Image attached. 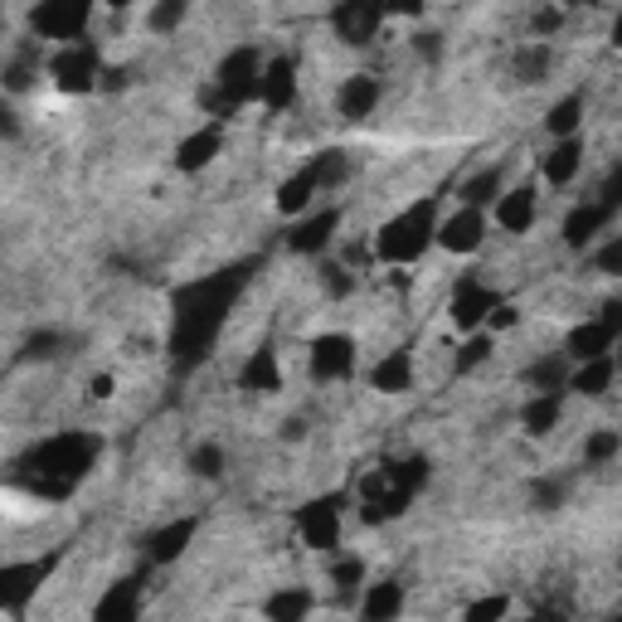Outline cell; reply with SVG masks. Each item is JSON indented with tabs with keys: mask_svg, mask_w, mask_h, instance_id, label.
I'll return each instance as SVG.
<instances>
[{
	"mask_svg": "<svg viewBox=\"0 0 622 622\" xmlns=\"http://www.w3.org/2000/svg\"><path fill=\"white\" fill-rule=\"evenodd\" d=\"M263 259H239V263H224L204 277H190L170 292V336H166V350H170V370L176 375H190L194 365L210 360L219 331L229 326V312L239 307V297L253 287Z\"/></svg>",
	"mask_w": 622,
	"mask_h": 622,
	"instance_id": "cell-1",
	"label": "cell"
},
{
	"mask_svg": "<svg viewBox=\"0 0 622 622\" xmlns=\"http://www.w3.org/2000/svg\"><path fill=\"white\" fill-rule=\"evenodd\" d=\"M97 457H103V437L97 433H59L34 443L30 453H20L15 467H10V482L34 502H68L88 482Z\"/></svg>",
	"mask_w": 622,
	"mask_h": 622,
	"instance_id": "cell-2",
	"label": "cell"
},
{
	"mask_svg": "<svg viewBox=\"0 0 622 622\" xmlns=\"http://www.w3.org/2000/svg\"><path fill=\"white\" fill-rule=\"evenodd\" d=\"M437 234V194H423L409 210H399L394 219H384L375 229V259L380 263H413L429 253V243Z\"/></svg>",
	"mask_w": 622,
	"mask_h": 622,
	"instance_id": "cell-3",
	"label": "cell"
},
{
	"mask_svg": "<svg viewBox=\"0 0 622 622\" xmlns=\"http://www.w3.org/2000/svg\"><path fill=\"white\" fill-rule=\"evenodd\" d=\"M259 83H263V49L239 44L234 54H224V64L214 68V83L200 93V103L224 122V117H234L243 103L259 97Z\"/></svg>",
	"mask_w": 622,
	"mask_h": 622,
	"instance_id": "cell-4",
	"label": "cell"
},
{
	"mask_svg": "<svg viewBox=\"0 0 622 622\" xmlns=\"http://www.w3.org/2000/svg\"><path fill=\"white\" fill-rule=\"evenodd\" d=\"M429 457H399V462H384L380 477L384 486L360 506V520L365 526H384V520H399L404 510L413 506V496L429 486Z\"/></svg>",
	"mask_w": 622,
	"mask_h": 622,
	"instance_id": "cell-5",
	"label": "cell"
},
{
	"mask_svg": "<svg viewBox=\"0 0 622 622\" xmlns=\"http://www.w3.org/2000/svg\"><path fill=\"white\" fill-rule=\"evenodd\" d=\"M49 78H54L59 93L78 97V93H93L97 88V73H103V54H97L93 40H73V44H59V54L49 59Z\"/></svg>",
	"mask_w": 622,
	"mask_h": 622,
	"instance_id": "cell-6",
	"label": "cell"
},
{
	"mask_svg": "<svg viewBox=\"0 0 622 622\" xmlns=\"http://www.w3.org/2000/svg\"><path fill=\"white\" fill-rule=\"evenodd\" d=\"M64 550H49L44 559H24V565H0V613H24L30 599L44 589V579L59 569Z\"/></svg>",
	"mask_w": 622,
	"mask_h": 622,
	"instance_id": "cell-7",
	"label": "cell"
},
{
	"mask_svg": "<svg viewBox=\"0 0 622 622\" xmlns=\"http://www.w3.org/2000/svg\"><path fill=\"white\" fill-rule=\"evenodd\" d=\"M93 6L97 0H40V6L30 10V30L40 34V40L73 44V40H83V30H88Z\"/></svg>",
	"mask_w": 622,
	"mask_h": 622,
	"instance_id": "cell-8",
	"label": "cell"
},
{
	"mask_svg": "<svg viewBox=\"0 0 622 622\" xmlns=\"http://www.w3.org/2000/svg\"><path fill=\"white\" fill-rule=\"evenodd\" d=\"M618 336H622V302H603V312L593 316V321H583L569 331L565 356L569 360H593V356H603V350H613Z\"/></svg>",
	"mask_w": 622,
	"mask_h": 622,
	"instance_id": "cell-9",
	"label": "cell"
},
{
	"mask_svg": "<svg viewBox=\"0 0 622 622\" xmlns=\"http://www.w3.org/2000/svg\"><path fill=\"white\" fill-rule=\"evenodd\" d=\"M340 510H346V496H316L297 510V535L302 545H312V550L331 555L340 545Z\"/></svg>",
	"mask_w": 622,
	"mask_h": 622,
	"instance_id": "cell-10",
	"label": "cell"
},
{
	"mask_svg": "<svg viewBox=\"0 0 622 622\" xmlns=\"http://www.w3.org/2000/svg\"><path fill=\"white\" fill-rule=\"evenodd\" d=\"M380 24H384V0H336V10H331L336 40H346L350 49L375 44Z\"/></svg>",
	"mask_w": 622,
	"mask_h": 622,
	"instance_id": "cell-11",
	"label": "cell"
},
{
	"mask_svg": "<svg viewBox=\"0 0 622 622\" xmlns=\"http://www.w3.org/2000/svg\"><path fill=\"white\" fill-rule=\"evenodd\" d=\"M502 302V292L496 287H486L477 273H467L462 283L453 287V302H447V316H453V326L457 331H482L486 326V312Z\"/></svg>",
	"mask_w": 622,
	"mask_h": 622,
	"instance_id": "cell-12",
	"label": "cell"
},
{
	"mask_svg": "<svg viewBox=\"0 0 622 622\" xmlns=\"http://www.w3.org/2000/svg\"><path fill=\"white\" fill-rule=\"evenodd\" d=\"M356 360H360V350L350 336L326 331V336L312 340V380H321V384L350 380V375H356Z\"/></svg>",
	"mask_w": 622,
	"mask_h": 622,
	"instance_id": "cell-13",
	"label": "cell"
},
{
	"mask_svg": "<svg viewBox=\"0 0 622 622\" xmlns=\"http://www.w3.org/2000/svg\"><path fill=\"white\" fill-rule=\"evenodd\" d=\"M433 243L443 253H457V259H467V253H477L486 243V214L472 210V204H462L453 219H437V234Z\"/></svg>",
	"mask_w": 622,
	"mask_h": 622,
	"instance_id": "cell-14",
	"label": "cell"
},
{
	"mask_svg": "<svg viewBox=\"0 0 622 622\" xmlns=\"http://www.w3.org/2000/svg\"><path fill=\"white\" fill-rule=\"evenodd\" d=\"M194 535H200V516H180V520H170V526L151 530V535L141 540V559H146V565H176V559L194 545Z\"/></svg>",
	"mask_w": 622,
	"mask_h": 622,
	"instance_id": "cell-15",
	"label": "cell"
},
{
	"mask_svg": "<svg viewBox=\"0 0 622 622\" xmlns=\"http://www.w3.org/2000/svg\"><path fill=\"white\" fill-rule=\"evenodd\" d=\"M336 229H340V210H336V204H326V210H316V214L302 219V224H292L287 249L302 253V259H316V253H326V243L336 239Z\"/></svg>",
	"mask_w": 622,
	"mask_h": 622,
	"instance_id": "cell-16",
	"label": "cell"
},
{
	"mask_svg": "<svg viewBox=\"0 0 622 622\" xmlns=\"http://www.w3.org/2000/svg\"><path fill=\"white\" fill-rule=\"evenodd\" d=\"M259 97L267 103V113H287L292 97H297V59H287V54L263 59V83H259Z\"/></svg>",
	"mask_w": 622,
	"mask_h": 622,
	"instance_id": "cell-17",
	"label": "cell"
},
{
	"mask_svg": "<svg viewBox=\"0 0 622 622\" xmlns=\"http://www.w3.org/2000/svg\"><path fill=\"white\" fill-rule=\"evenodd\" d=\"M239 389H249V394H273V389H283V365H277V346H273V340H263V346L243 360Z\"/></svg>",
	"mask_w": 622,
	"mask_h": 622,
	"instance_id": "cell-18",
	"label": "cell"
},
{
	"mask_svg": "<svg viewBox=\"0 0 622 622\" xmlns=\"http://www.w3.org/2000/svg\"><path fill=\"white\" fill-rule=\"evenodd\" d=\"M93 618H97V622H131V618H141V574L117 579L113 589L97 599Z\"/></svg>",
	"mask_w": 622,
	"mask_h": 622,
	"instance_id": "cell-19",
	"label": "cell"
},
{
	"mask_svg": "<svg viewBox=\"0 0 622 622\" xmlns=\"http://www.w3.org/2000/svg\"><path fill=\"white\" fill-rule=\"evenodd\" d=\"M608 224H613V214H608L599 200H583V204H574V210H569V219H565V249L583 253L593 239L603 234Z\"/></svg>",
	"mask_w": 622,
	"mask_h": 622,
	"instance_id": "cell-20",
	"label": "cell"
},
{
	"mask_svg": "<svg viewBox=\"0 0 622 622\" xmlns=\"http://www.w3.org/2000/svg\"><path fill=\"white\" fill-rule=\"evenodd\" d=\"M219 151H224V127H219V122H210V127L190 131V137L176 146V170H186V176H194V170H204Z\"/></svg>",
	"mask_w": 622,
	"mask_h": 622,
	"instance_id": "cell-21",
	"label": "cell"
},
{
	"mask_svg": "<svg viewBox=\"0 0 622 622\" xmlns=\"http://www.w3.org/2000/svg\"><path fill=\"white\" fill-rule=\"evenodd\" d=\"M613 375H618V360H613V350H603L593 360H579V370H569L565 389H574L583 399H603L613 389Z\"/></svg>",
	"mask_w": 622,
	"mask_h": 622,
	"instance_id": "cell-22",
	"label": "cell"
},
{
	"mask_svg": "<svg viewBox=\"0 0 622 622\" xmlns=\"http://www.w3.org/2000/svg\"><path fill=\"white\" fill-rule=\"evenodd\" d=\"M380 107V83L370 78V73H356V78H346L340 83V93H336V113L346 117V122H365Z\"/></svg>",
	"mask_w": 622,
	"mask_h": 622,
	"instance_id": "cell-23",
	"label": "cell"
},
{
	"mask_svg": "<svg viewBox=\"0 0 622 622\" xmlns=\"http://www.w3.org/2000/svg\"><path fill=\"white\" fill-rule=\"evenodd\" d=\"M535 186H516L506 194H496V224L506 229V234H526V229L535 224Z\"/></svg>",
	"mask_w": 622,
	"mask_h": 622,
	"instance_id": "cell-24",
	"label": "cell"
},
{
	"mask_svg": "<svg viewBox=\"0 0 622 622\" xmlns=\"http://www.w3.org/2000/svg\"><path fill=\"white\" fill-rule=\"evenodd\" d=\"M370 384L380 389V394H409V389H413V356H409V346L389 350V356L370 370Z\"/></svg>",
	"mask_w": 622,
	"mask_h": 622,
	"instance_id": "cell-25",
	"label": "cell"
},
{
	"mask_svg": "<svg viewBox=\"0 0 622 622\" xmlns=\"http://www.w3.org/2000/svg\"><path fill=\"white\" fill-rule=\"evenodd\" d=\"M312 194H321V186H316V176H312V166L292 170L283 186H277V214L302 219V214L312 210Z\"/></svg>",
	"mask_w": 622,
	"mask_h": 622,
	"instance_id": "cell-26",
	"label": "cell"
},
{
	"mask_svg": "<svg viewBox=\"0 0 622 622\" xmlns=\"http://www.w3.org/2000/svg\"><path fill=\"white\" fill-rule=\"evenodd\" d=\"M559 413H565V389H545V394H535L530 404L520 409V429L530 437H545V433H555Z\"/></svg>",
	"mask_w": 622,
	"mask_h": 622,
	"instance_id": "cell-27",
	"label": "cell"
},
{
	"mask_svg": "<svg viewBox=\"0 0 622 622\" xmlns=\"http://www.w3.org/2000/svg\"><path fill=\"white\" fill-rule=\"evenodd\" d=\"M550 68H555V54H550V44H545V40L516 49V59H510V73H516L520 88H535V83H545V78H550Z\"/></svg>",
	"mask_w": 622,
	"mask_h": 622,
	"instance_id": "cell-28",
	"label": "cell"
},
{
	"mask_svg": "<svg viewBox=\"0 0 622 622\" xmlns=\"http://www.w3.org/2000/svg\"><path fill=\"white\" fill-rule=\"evenodd\" d=\"M540 170H545L550 186H569V180L583 170V141L579 137H559V146L540 161Z\"/></svg>",
	"mask_w": 622,
	"mask_h": 622,
	"instance_id": "cell-29",
	"label": "cell"
},
{
	"mask_svg": "<svg viewBox=\"0 0 622 622\" xmlns=\"http://www.w3.org/2000/svg\"><path fill=\"white\" fill-rule=\"evenodd\" d=\"M399 613H404V583L384 579V583H370V589H365V599H360V618H370V622H389V618H399Z\"/></svg>",
	"mask_w": 622,
	"mask_h": 622,
	"instance_id": "cell-30",
	"label": "cell"
},
{
	"mask_svg": "<svg viewBox=\"0 0 622 622\" xmlns=\"http://www.w3.org/2000/svg\"><path fill=\"white\" fill-rule=\"evenodd\" d=\"M307 166H312V176H316V186H321V190H340L350 180V151H340V146L316 151Z\"/></svg>",
	"mask_w": 622,
	"mask_h": 622,
	"instance_id": "cell-31",
	"label": "cell"
},
{
	"mask_svg": "<svg viewBox=\"0 0 622 622\" xmlns=\"http://www.w3.org/2000/svg\"><path fill=\"white\" fill-rule=\"evenodd\" d=\"M316 608V599L307 589H283V593H273V599L263 603V613L273 618V622H302Z\"/></svg>",
	"mask_w": 622,
	"mask_h": 622,
	"instance_id": "cell-32",
	"label": "cell"
},
{
	"mask_svg": "<svg viewBox=\"0 0 622 622\" xmlns=\"http://www.w3.org/2000/svg\"><path fill=\"white\" fill-rule=\"evenodd\" d=\"M579 122H583V93H569L550 107L545 131H550V137H579Z\"/></svg>",
	"mask_w": 622,
	"mask_h": 622,
	"instance_id": "cell-33",
	"label": "cell"
},
{
	"mask_svg": "<svg viewBox=\"0 0 622 622\" xmlns=\"http://www.w3.org/2000/svg\"><path fill=\"white\" fill-rule=\"evenodd\" d=\"M569 380V356H540L526 370V384L535 389V394H545V389H565Z\"/></svg>",
	"mask_w": 622,
	"mask_h": 622,
	"instance_id": "cell-34",
	"label": "cell"
},
{
	"mask_svg": "<svg viewBox=\"0 0 622 622\" xmlns=\"http://www.w3.org/2000/svg\"><path fill=\"white\" fill-rule=\"evenodd\" d=\"M64 346H68L64 331H34V336L20 346V365H49V360L64 356Z\"/></svg>",
	"mask_w": 622,
	"mask_h": 622,
	"instance_id": "cell-35",
	"label": "cell"
},
{
	"mask_svg": "<svg viewBox=\"0 0 622 622\" xmlns=\"http://www.w3.org/2000/svg\"><path fill=\"white\" fill-rule=\"evenodd\" d=\"M502 194V166H486L477 176L462 186V204H472V210H486V204Z\"/></svg>",
	"mask_w": 622,
	"mask_h": 622,
	"instance_id": "cell-36",
	"label": "cell"
},
{
	"mask_svg": "<svg viewBox=\"0 0 622 622\" xmlns=\"http://www.w3.org/2000/svg\"><path fill=\"white\" fill-rule=\"evenodd\" d=\"M331 579H336V593L340 603H356V593L365 589V559L360 555H346L331 565Z\"/></svg>",
	"mask_w": 622,
	"mask_h": 622,
	"instance_id": "cell-37",
	"label": "cell"
},
{
	"mask_svg": "<svg viewBox=\"0 0 622 622\" xmlns=\"http://www.w3.org/2000/svg\"><path fill=\"white\" fill-rule=\"evenodd\" d=\"M34 78H40V49L24 44V54L6 68V93H30V88H34Z\"/></svg>",
	"mask_w": 622,
	"mask_h": 622,
	"instance_id": "cell-38",
	"label": "cell"
},
{
	"mask_svg": "<svg viewBox=\"0 0 622 622\" xmlns=\"http://www.w3.org/2000/svg\"><path fill=\"white\" fill-rule=\"evenodd\" d=\"M622 453V437H618V429H599L583 443V467H608Z\"/></svg>",
	"mask_w": 622,
	"mask_h": 622,
	"instance_id": "cell-39",
	"label": "cell"
},
{
	"mask_svg": "<svg viewBox=\"0 0 622 622\" xmlns=\"http://www.w3.org/2000/svg\"><path fill=\"white\" fill-rule=\"evenodd\" d=\"M190 472L200 482H219V477H224V447H219V443H200L190 453Z\"/></svg>",
	"mask_w": 622,
	"mask_h": 622,
	"instance_id": "cell-40",
	"label": "cell"
},
{
	"mask_svg": "<svg viewBox=\"0 0 622 622\" xmlns=\"http://www.w3.org/2000/svg\"><path fill=\"white\" fill-rule=\"evenodd\" d=\"M565 496H569V482L565 477H540L530 486V506L535 510H559L565 506Z\"/></svg>",
	"mask_w": 622,
	"mask_h": 622,
	"instance_id": "cell-41",
	"label": "cell"
},
{
	"mask_svg": "<svg viewBox=\"0 0 622 622\" xmlns=\"http://www.w3.org/2000/svg\"><path fill=\"white\" fill-rule=\"evenodd\" d=\"M492 360V336H482V331H472L467 336V346L457 350V360H453V370L457 375H467V370H477V365Z\"/></svg>",
	"mask_w": 622,
	"mask_h": 622,
	"instance_id": "cell-42",
	"label": "cell"
},
{
	"mask_svg": "<svg viewBox=\"0 0 622 622\" xmlns=\"http://www.w3.org/2000/svg\"><path fill=\"white\" fill-rule=\"evenodd\" d=\"M186 10H190V0H156V10H151V34H170V30H180Z\"/></svg>",
	"mask_w": 622,
	"mask_h": 622,
	"instance_id": "cell-43",
	"label": "cell"
},
{
	"mask_svg": "<svg viewBox=\"0 0 622 622\" xmlns=\"http://www.w3.org/2000/svg\"><path fill=\"white\" fill-rule=\"evenodd\" d=\"M413 54H419L423 64H443V54H447L443 30H419V34H413Z\"/></svg>",
	"mask_w": 622,
	"mask_h": 622,
	"instance_id": "cell-44",
	"label": "cell"
},
{
	"mask_svg": "<svg viewBox=\"0 0 622 622\" xmlns=\"http://www.w3.org/2000/svg\"><path fill=\"white\" fill-rule=\"evenodd\" d=\"M506 613H510V599H506V593H492V599L467 603V622H492V618H506Z\"/></svg>",
	"mask_w": 622,
	"mask_h": 622,
	"instance_id": "cell-45",
	"label": "cell"
},
{
	"mask_svg": "<svg viewBox=\"0 0 622 622\" xmlns=\"http://www.w3.org/2000/svg\"><path fill=\"white\" fill-rule=\"evenodd\" d=\"M321 283H326V292H331V297H350V287H356V277H350L346 267L326 263V267H321Z\"/></svg>",
	"mask_w": 622,
	"mask_h": 622,
	"instance_id": "cell-46",
	"label": "cell"
},
{
	"mask_svg": "<svg viewBox=\"0 0 622 622\" xmlns=\"http://www.w3.org/2000/svg\"><path fill=\"white\" fill-rule=\"evenodd\" d=\"M599 273L603 277H622V239H608L599 249Z\"/></svg>",
	"mask_w": 622,
	"mask_h": 622,
	"instance_id": "cell-47",
	"label": "cell"
},
{
	"mask_svg": "<svg viewBox=\"0 0 622 622\" xmlns=\"http://www.w3.org/2000/svg\"><path fill=\"white\" fill-rule=\"evenodd\" d=\"M599 204H603L608 214L622 210V170H608V180H603V190H599Z\"/></svg>",
	"mask_w": 622,
	"mask_h": 622,
	"instance_id": "cell-48",
	"label": "cell"
},
{
	"mask_svg": "<svg viewBox=\"0 0 622 622\" xmlns=\"http://www.w3.org/2000/svg\"><path fill=\"white\" fill-rule=\"evenodd\" d=\"M565 24V10H555V6H545V10H535V20H530V30L540 34V40H550V34Z\"/></svg>",
	"mask_w": 622,
	"mask_h": 622,
	"instance_id": "cell-49",
	"label": "cell"
},
{
	"mask_svg": "<svg viewBox=\"0 0 622 622\" xmlns=\"http://www.w3.org/2000/svg\"><path fill=\"white\" fill-rule=\"evenodd\" d=\"M486 326H496V331H510V326H520V312L510 307V302H496V307L486 312Z\"/></svg>",
	"mask_w": 622,
	"mask_h": 622,
	"instance_id": "cell-50",
	"label": "cell"
},
{
	"mask_svg": "<svg viewBox=\"0 0 622 622\" xmlns=\"http://www.w3.org/2000/svg\"><path fill=\"white\" fill-rule=\"evenodd\" d=\"M10 137H20V113L0 97V141H10Z\"/></svg>",
	"mask_w": 622,
	"mask_h": 622,
	"instance_id": "cell-51",
	"label": "cell"
},
{
	"mask_svg": "<svg viewBox=\"0 0 622 622\" xmlns=\"http://www.w3.org/2000/svg\"><path fill=\"white\" fill-rule=\"evenodd\" d=\"M423 6H429V0H384V15H404V20H413V15H423Z\"/></svg>",
	"mask_w": 622,
	"mask_h": 622,
	"instance_id": "cell-52",
	"label": "cell"
},
{
	"mask_svg": "<svg viewBox=\"0 0 622 622\" xmlns=\"http://www.w3.org/2000/svg\"><path fill=\"white\" fill-rule=\"evenodd\" d=\"M97 83H103L107 93H117V88H127V68H103L97 73Z\"/></svg>",
	"mask_w": 622,
	"mask_h": 622,
	"instance_id": "cell-53",
	"label": "cell"
},
{
	"mask_svg": "<svg viewBox=\"0 0 622 622\" xmlns=\"http://www.w3.org/2000/svg\"><path fill=\"white\" fill-rule=\"evenodd\" d=\"M93 394L107 399V394H113V380H107V375H97V380H93Z\"/></svg>",
	"mask_w": 622,
	"mask_h": 622,
	"instance_id": "cell-54",
	"label": "cell"
},
{
	"mask_svg": "<svg viewBox=\"0 0 622 622\" xmlns=\"http://www.w3.org/2000/svg\"><path fill=\"white\" fill-rule=\"evenodd\" d=\"M302 429H307V423H302V419H292L287 429H283V437H287V443H297V437H302Z\"/></svg>",
	"mask_w": 622,
	"mask_h": 622,
	"instance_id": "cell-55",
	"label": "cell"
},
{
	"mask_svg": "<svg viewBox=\"0 0 622 622\" xmlns=\"http://www.w3.org/2000/svg\"><path fill=\"white\" fill-rule=\"evenodd\" d=\"M107 6H113V10H127V6H131V0H107Z\"/></svg>",
	"mask_w": 622,
	"mask_h": 622,
	"instance_id": "cell-56",
	"label": "cell"
},
{
	"mask_svg": "<svg viewBox=\"0 0 622 622\" xmlns=\"http://www.w3.org/2000/svg\"><path fill=\"white\" fill-rule=\"evenodd\" d=\"M0 24H6V10H0Z\"/></svg>",
	"mask_w": 622,
	"mask_h": 622,
	"instance_id": "cell-57",
	"label": "cell"
}]
</instances>
